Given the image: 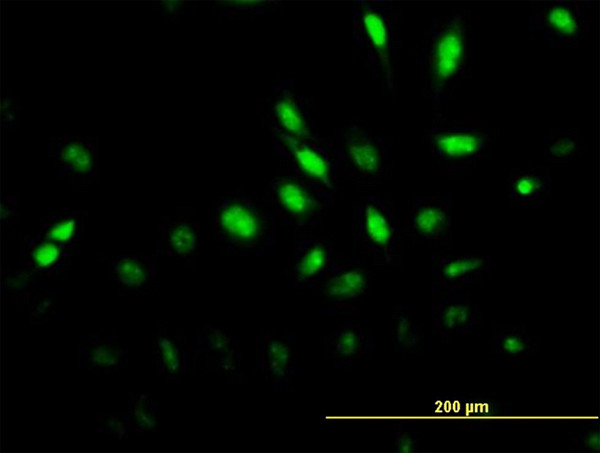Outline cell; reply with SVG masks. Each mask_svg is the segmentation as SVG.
Wrapping results in <instances>:
<instances>
[{
  "label": "cell",
  "instance_id": "obj_12",
  "mask_svg": "<svg viewBox=\"0 0 600 453\" xmlns=\"http://www.w3.org/2000/svg\"><path fill=\"white\" fill-rule=\"evenodd\" d=\"M266 119L270 133L299 140L321 136L314 128L309 100L296 91L291 79H281L273 85Z\"/></svg>",
  "mask_w": 600,
  "mask_h": 453
},
{
  "label": "cell",
  "instance_id": "obj_13",
  "mask_svg": "<svg viewBox=\"0 0 600 453\" xmlns=\"http://www.w3.org/2000/svg\"><path fill=\"white\" fill-rule=\"evenodd\" d=\"M198 370L216 373L229 383L243 382L245 376L241 372L239 341L222 329L203 325L191 359L192 374L195 375Z\"/></svg>",
  "mask_w": 600,
  "mask_h": 453
},
{
  "label": "cell",
  "instance_id": "obj_28",
  "mask_svg": "<svg viewBox=\"0 0 600 453\" xmlns=\"http://www.w3.org/2000/svg\"><path fill=\"white\" fill-rule=\"evenodd\" d=\"M392 347L402 354H420L431 350L432 342L423 327L400 305L392 310Z\"/></svg>",
  "mask_w": 600,
  "mask_h": 453
},
{
  "label": "cell",
  "instance_id": "obj_3",
  "mask_svg": "<svg viewBox=\"0 0 600 453\" xmlns=\"http://www.w3.org/2000/svg\"><path fill=\"white\" fill-rule=\"evenodd\" d=\"M214 237L222 249L237 256L275 253L276 216L264 195L242 189L222 195L210 211Z\"/></svg>",
  "mask_w": 600,
  "mask_h": 453
},
{
  "label": "cell",
  "instance_id": "obj_32",
  "mask_svg": "<svg viewBox=\"0 0 600 453\" xmlns=\"http://www.w3.org/2000/svg\"><path fill=\"white\" fill-rule=\"evenodd\" d=\"M128 405L134 431L146 433L157 429L159 404L151 394L130 393Z\"/></svg>",
  "mask_w": 600,
  "mask_h": 453
},
{
  "label": "cell",
  "instance_id": "obj_23",
  "mask_svg": "<svg viewBox=\"0 0 600 453\" xmlns=\"http://www.w3.org/2000/svg\"><path fill=\"white\" fill-rule=\"evenodd\" d=\"M159 254L120 255L109 263V273L120 295L139 296L155 286Z\"/></svg>",
  "mask_w": 600,
  "mask_h": 453
},
{
  "label": "cell",
  "instance_id": "obj_11",
  "mask_svg": "<svg viewBox=\"0 0 600 453\" xmlns=\"http://www.w3.org/2000/svg\"><path fill=\"white\" fill-rule=\"evenodd\" d=\"M100 137L52 136L48 155L58 177L77 188H89L98 178Z\"/></svg>",
  "mask_w": 600,
  "mask_h": 453
},
{
  "label": "cell",
  "instance_id": "obj_4",
  "mask_svg": "<svg viewBox=\"0 0 600 453\" xmlns=\"http://www.w3.org/2000/svg\"><path fill=\"white\" fill-rule=\"evenodd\" d=\"M498 128L487 122L436 112L422 141L446 177H462L494 152Z\"/></svg>",
  "mask_w": 600,
  "mask_h": 453
},
{
  "label": "cell",
  "instance_id": "obj_15",
  "mask_svg": "<svg viewBox=\"0 0 600 453\" xmlns=\"http://www.w3.org/2000/svg\"><path fill=\"white\" fill-rule=\"evenodd\" d=\"M257 370L268 382L274 395L293 390L296 372L294 336L278 331H265L256 337Z\"/></svg>",
  "mask_w": 600,
  "mask_h": 453
},
{
  "label": "cell",
  "instance_id": "obj_38",
  "mask_svg": "<svg viewBox=\"0 0 600 453\" xmlns=\"http://www.w3.org/2000/svg\"><path fill=\"white\" fill-rule=\"evenodd\" d=\"M393 450L397 453H411L419 450L422 434L405 431L400 424H395Z\"/></svg>",
  "mask_w": 600,
  "mask_h": 453
},
{
  "label": "cell",
  "instance_id": "obj_6",
  "mask_svg": "<svg viewBox=\"0 0 600 453\" xmlns=\"http://www.w3.org/2000/svg\"><path fill=\"white\" fill-rule=\"evenodd\" d=\"M334 177L357 187H375L392 176L393 161L385 138L359 117L338 129L335 139Z\"/></svg>",
  "mask_w": 600,
  "mask_h": 453
},
{
  "label": "cell",
  "instance_id": "obj_2",
  "mask_svg": "<svg viewBox=\"0 0 600 453\" xmlns=\"http://www.w3.org/2000/svg\"><path fill=\"white\" fill-rule=\"evenodd\" d=\"M402 16V9L386 0H357L353 4L354 53L380 82L384 95L391 98L398 92Z\"/></svg>",
  "mask_w": 600,
  "mask_h": 453
},
{
  "label": "cell",
  "instance_id": "obj_22",
  "mask_svg": "<svg viewBox=\"0 0 600 453\" xmlns=\"http://www.w3.org/2000/svg\"><path fill=\"white\" fill-rule=\"evenodd\" d=\"M374 349L372 334L358 322L347 319L330 329L323 338V352L337 367H351Z\"/></svg>",
  "mask_w": 600,
  "mask_h": 453
},
{
  "label": "cell",
  "instance_id": "obj_37",
  "mask_svg": "<svg viewBox=\"0 0 600 453\" xmlns=\"http://www.w3.org/2000/svg\"><path fill=\"white\" fill-rule=\"evenodd\" d=\"M21 104L8 91H5L1 100V121L5 129H17L21 119Z\"/></svg>",
  "mask_w": 600,
  "mask_h": 453
},
{
  "label": "cell",
  "instance_id": "obj_27",
  "mask_svg": "<svg viewBox=\"0 0 600 453\" xmlns=\"http://www.w3.org/2000/svg\"><path fill=\"white\" fill-rule=\"evenodd\" d=\"M87 211H49L39 217L40 234L55 243L78 247L85 230Z\"/></svg>",
  "mask_w": 600,
  "mask_h": 453
},
{
  "label": "cell",
  "instance_id": "obj_17",
  "mask_svg": "<svg viewBox=\"0 0 600 453\" xmlns=\"http://www.w3.org/2000/svg\"><path fill=\"white\" fill-rule=\"evenodd\" d=\"M18 265L39 280L65 275L79 254L78 247L55 243L40 233L18 235Z\"/></svg>",
  "mask_w": 600,
  "mask_h": 453
},
{
  "label": "cell",
  "instance_id": "obj_24",
  "mask_svg": "<svg viewBox=\"0 0 600 453\" xmlns=\"http://www.w3.org/2000/svg\"><path fill=\"white\" fill-rule=\"evenodd\" d=\"M186 343L185 333L171 332L164 323L157 325L152 337L154 367L167 382L180 383L191 371Z\"/></svg>",
  "mask_w": 600,
  "mask_h": 453
},
{
  "label": "cell",
  "instance_id": "obj_10",
  "mask_svg": "<svg viewBox=\"0 0 600 453\" xmlns=\"http://www.w3.org/2000/svg\"><path fill=\"white\" fill-rule=\"evenodd\" d=\"M273 147L284 168L335 192V140L320 136L299 140L271 133Z\"/></svg>",
  "mask_w": 600,
  "mask_h": 453
},
{
  "label": "cell",
  "instance_id": "obj_8",
  "mask_svg": "<svg viewBox=\"0 0 600 453\" xmlns=\"http://www.w3.org/2000/svg\"><path fill=\"white\" fill-rule=\"evenodd\" d=\"M590 1L549 0L530 2L529 39L553 47H576L590 30Z\"/></svg>",
  "mask_w": 600,
  "mask_h": 453
},
{
  "label": "cell",
  "instance_id": "obj_30",
  "mask_svg": "<svg viewBox=\"0 0 600 453\" xmlns=\"http://www.w3.org/2000/svg\"><path fill=\"white\" fill-rule=\"evenodd\" d=\"M284 5L283 1H214L213 9L228 20L243 21L269 17Z\"/></svg>",
  "mask_w": 600,
  "mask_h": 453
},
{
  "label": "cell",
  "instance_id": "obj_14",
  "mask_svg": "<svg viewBox=\"0 0 600 453\" xmlns=\"http://www.w3.org/2000/svg\"><path fill=\"white\" fill-rule=\"evenodd\" d=\"M294 249L288 273L294 288L303 295H310L342 256L337 253L332 237L313 233L295 236Z\"/></svg>",
  "mask_w": 600,
  "mask_h": 453
},
{
  "label": "cell",
  "instance_id": "obj_29",
  "mask_svg": "<svg viewBox=\"0 0 600 453\" xmlns=\"http://www.w3.org/2000/svg\"><path fill=\"white\" fill-rule=\"evenodd\" d=\"M586 147L585 138L579 129L552 128L544 143V155L552 163L563 164L581 157Z\"/></svg>",
  "mask_w": 600,
  "mask_h": 453
},
{
  "label": "cell",
  "instance_id": "obj_36",
  "mask_svg": "<svg viewBox=\"0 0 600 453\" xmlns=\"http://www.w3.org/2000/svg\"><path fill=\"white\" fill-rule=\"evenodd\" d=\"M572 447L589 452L600 451V428L598 422L581 425L577 433L569 438Z\"/></svg>",
  "mask_w": 600,
  "mask_h": 453
},
{
  "label": "cell",
  "instance_id": "obj_35",
  "mask_svg": "<svg viewBox=\"0 0 600 453\" xmlns=\"http://www.w3.org/2000/svg\"><path fill=\"white\" fill-rule=\"evenodd\" d=\"M21 217V200L15 195H5L1 200V230L3 236L13 238Z\"/></svg>",
  "mask_w": 600,
  "mask_h": 453
},
{
  "label": "cell",
  "instance_id": "obj_16",
  "mask_svg": "<svg viewBox=\"0 0 600 453\" xmlns=\"http://www.w3.org/2000/svg\"><path fill=\"white\" fill-rule=\"evenodd\" d=\"M415 243L449 244L453 238V199L448 195H419L411 204L406 227Z\"/></svg>",
  "mask_w": 600,
  "mask_h": 453
},
{
  "label": "cell",
  "instance_id": "obj_26",
  "mask_svg": "<svg viewBox=\"0 0 600 453\" xmlns=\"http://www.w3.org/2000/svg\"><path fill=\"white\" fill-rule=\"evenodd\" d=\"M541 342V336L530 333L524 324L491 325V353L510 358L534 354L540 351Z\"/></svg>",
  "mask_w": 600,
  "mask_h": 453
},
{
  "label": "cell",
  "instance_id": "obj_20",
  "mask_svg": "<svg viewBox=\"0 0 600 453\" xmlns=\"http://www.w3.org/2000/svg\"><path fill=\"white\" fill-rule=\"evenodd\" d=\"M482 322V311L471 296L444 295L433 307L432 333L448 343L458 336L470 334Z\"/></svg>",
  "mask_w": 600,
  "mask_h": 453
},
{
  "label": "cell",
  "instance_id": "obj_21",
  "mask_svg": "<svg viewBox=\"0 0 600 453\" xmlns=\"http://www.w3.org/2000/svg\"><path fill=\"white\" fill-rule=\"evenodd\" d=\"M76 353L77 375L119 373L127 367V350L113 333L103 335L82 332Z\"/></svg>",
  "mask_w": 600,
  "mask_h": 453
},
{
  "label": "cell",
  "instance_id": "obj_7",
  "mask_svg": "<svg viewBox=\"0 0 600 453\" xmlns=\"http://www.w3.org/2000/svg\"><path fill=\"white\" fill-rule=\"evenodd\" d=\"M352 256L372 267H391L400 261V227L388 202L375 195L362 197L352 214Z\"/></svg>",
  "mask_w": 600,
  "mask_h": 453
},
{
  "label": "cell",
  "instance_id": "obj_34",
  "mask_svg": "<svg viewBox=\"0 0 600 453\" xmlns=\"http://www.w3.org/2000/svg\"><path fill=\"white\" fill-rule=\"evenodd\" d=\"M28 307V321L31 325L43 324L59 314L55 297L47 292H35Z\"/></svg>",
  "mask_w": 600,
  "mask_h": 453
},
{
  "label": "cell",
  "instance_id": "obj_25",
  "mask_svg": "<svg viewBox=\"0 0 600 453\" xmlns=\"http://www.w3.org/2000/svg\"><path fill=\"white\" fill-rule=\"evenodd\" d=\"M551 169L547 166L513 168L506 176V193L511 206L539 207L551 196Z\"/></svg>",
  "mask_w": 600,
  "mask_h": 453
},
{
  "label": "cell",
  "instance_id": "obj_19",
  "mask_svg": "<svg viewBox=\"0 0 600 453\" xmlns=\"http://www.w3.org/2000/svg\"><path fill=\"white\" fill-rule=\"evenodd\" d=\"M491 261L479 254L432 256L433 298L451 295L481 283L491 272Z\"/></svg>",
  "mask_w": 600,
  "mask_h": 453
},
{
  "label": "cell",
  "instance_id": "obj_1",
  "mask_svg": "<svg viewBox=\"0 0 600 453\" xmlns=\"http://www.w3.org/2000/svg\"><path fill=\"white\" fill-rule=\"evenodd\" d=\"M470 10L432 19L417 43L414 74L421 94L433 109L452 99L462 84L471 79L472 31Z\"/></svg>",
  "mask_w": 600,
  "mask_h": 453
},
{
  "label": "cell",
  "instance_id": "obj_33",
  "mask_svg": "<svg viewBox=\"0 0 600 453\" xmlns=\"http://www.w3.org/2000/svg\"><path fill=\"white\" fill-rule=\"evenodd\" d=\"M97 432L109 435L119 441L126 439L134 430L129 411L98 412Z\"/></svg>",
  "mask_w": 600,
  "mask_h": 453
},
{
  "label": "cell",
  "instance_id": "obj_18",
  "mask_svg": "<svg viewBox=\"0 0 600 453\" xmlns=\"http://www.w3.org/2000/svg\"><path fill=\"white\" fill-rule=\"evenodd\" d=\"M161 219L155 237V251L194 266L200 254V226L194 207L176 209Z\"/></svg>",
  "mask_w": 600,
  "mask_h": 453
},
{
  "label": "cell",
  "instance_id": "obj_39",
  "mask_svg": "<svg viewBox=\"0 0 600 453\" xmlns=\"http://www.w3.org/2000/svg\"><path fill=\"white\" fill-rule=\"evenodd\" d=\"M196 5L194 1H154L153 10L172 21L183 20L185 9Z\"/></svg>",
  "mask_w": 600,
  "mask_h": 453
},
{
  "label": "cell",
  "instance_id": "obj_31",
  "mask_svg": "<svg viewBox=\"0 0 600 453\" xmlns=\"http://www.w3.org/2000/svg\"><path fill=\"white\" fill-rule=\"evenodd\" d=\"M38 281V278L22 268H5L2 277V287L4 294L12 304L16 307H24L29 304L36 292L35 287Z\"/></svg>",
  "mask_w": 600,
  "mask_h": 453
},
{
  "label": "cell",
  "instance_id": "obj_9",
  "mask_svg": "<svg viewBox=\"0 0 600 453\" xmlns=\"http://www.w3.org/2000/svg\"><path fill=\"white\" fill-rule=\"evenodd\" d=\"M375 273L376 268L361 259L342 256L310 295L324 303L325 316L356 314L370 291Z\"/></svg>",
  "mask_w": 600,
  "mask_h": 453
},
{
  "label": "cell",
  "instance_id": "obj_5",
  "mask_svg": "<svg viewBox=\"0 0 600 453\" xmlns=\"http://www.w3.org/2000/svg\"><path fill=\"white\" fill-rule=\"evenodd\" d=\"M264 196L277 221L294 236L312 234L335 205V192L285 168L271 179Z\"/></svg>",
  "mask_w": 600,
  "mask_h": 453
}]
</instances>
